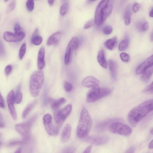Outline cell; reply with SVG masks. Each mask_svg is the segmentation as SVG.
I'll return each mask as SVG.
<instances>
[{
	"instance_id": "cell-1",
	"label": "cell",
	"mask_w": 153,
	"mask_h": 153,
	"mask_svg": "<svg viewBox=\"0 0 153 153\" xmlns=\"http://www.w3.org/2000/svg\"><path fill=\"white\" fill-rule=\"evenodd\" d=\"M153 99L145 101L133 108L129 112L128 119L133 127L153 110Z\"/></svg>"
},
{
	"instance_id": "cell-2",
	"label": "cell",
	"mask_w": 153,
	"mask_h": 153,
	"mask_svg": "<svg viewBox=\"0 0 153 153\" xmlns=\"http://www.w3.org/2000/svg\"><path fill=\"white\" fill-rule=\"evenodd\" d=\"M92 125V119L89 112L86 108H83L76 129L77 137L79 138H84L87 137L91 130Z\"/></svg>"
},
{
	"instance_id": "cell-3",
	"label": "cell",
	"mask_w": 153,
	"mask_h": 153,
	"mask_svg": "<svg viewBox=\"0 0 153 153\" xmlns=\"http://www.w3.org/2000/svg\"><path fill=\"white\" fill-rule=\"evenodd\" d=\"M44 80V74L42 71L40 70L33 73L30 76L29 82L30 90L33 97H35L39 96Z\"/></svg>"
},
{
	"instance_id": "cell-4",
	"label": "cell",
	"mask_w": 153,
	"mask_h": 153,
	"mask_svg": "<svg viewBox=\"0 0 153 153\" xmlns=\"http://www.w3.org/2000/svg\"><path fill=\"white\" fill-rule=\"evenodd\" d=\"M108 88H93L87 93L86 100L88 102H93L109 95L111 92Z\"/></svg>"
},
{
	"instance_id": "cell-5",
	"label": "cell",
	"mask_w": 153,
	"mask_h": 153,
	"mask_svg": "<svg viewBox=\"0 0 153 153\" xmlns=\"http://www.w3.org/2000/svg\"><path fill=\"white\" fill-rule=\"evenodd\" d=\"M108 128L110 131L113 133L125 136L129 135L132 131L128 126L115 121L111 124Z\"/></svg>"
},
{
	"instance_id": "cell-6",
	"label": "cell",
	"mask_w": 153,
	"mask_h": 153,
	"mask_svg": "<svg viewBox=\"0 0 153 153\" xmlns=\"http://www.w3.org/2000/svg\"><path fill=\"white\" fill-rule=\"evenodd\" d=\"M72 108V105L69 104L61 110H57L54 113V119L57 125L61 126L71 114Z\"/></svg>"
},
{
	"instance_id": "cell-7",
	"label": "cell",
	"mask_w": 153,
	"mask_h": 153,
	"mask_svg": "<svg viewBox=\"0 0 153 153\" xmlns=\"http://www.w3.org/2000/svg\"><path fill=\"white\" fill-rule=\"evenodd\" d=\"M36 119V117H33L28 121L16 125L15 128L16 131L23 136L25 140L27 138L31 126Z\"/></svg>"
},
{
	"instance_id": "cell-8",
	"label": "cell",
	"mask_w": 153,
	"mask_h": 153,
	"mask_svg": "<svg viewBox=\"0 0 153 153\" xmlns=\"http://www.w3.org/2000/svg\"><path fill=\"white\" fill-rule=\"evenodd\" d=\"M79 45V41L77 37L74 36L71 39L68 45L65 53L64 62L65 65L69 64L73 51L77 49Z\"/></svg>"
},
{
	"instance_id": "cell-9",
	"label": "cell",
	"mask_w": 153,
	"mask_h": 153,
	"mask_svg": "<svg viewBox=\"0 0 153 153\" xmlns=\"http://www.w3.org/2000/svg\"><path fill=\"white\" fill-rule=\"evenodd\" d=\"M110 0H101L98 4L95 13V24L99 25L103 23L102 13L103 9L108 4Z\"/></svg>"
},
{
	"instance_id": "cell-10",
	"label": "cell",
	"mask_w": 153,
	"mask_h": 153,
	"mask_svg": "<svg viewBox=\"0 0 153 153\" xmlns=\"http://www.w3.org/2000/svg\"><path fill=\"white\" fill-rule=\"evenodd\" d=\"M7 100L10 113L13 119L16 120L17 119V114L14 106L15 94L13 90H11L8 94Z\"/></svg>"
},
{
	"instance_id": "cell-11",
	"label": "cell",
	"mask_w": 153,
	"mask_h": 153,
	"mask_svg": "<svg viewBox=\"0 0 153 153\" xmlns=\"http://www.w3.org/2000/svg\"><path fill=\"white\" fill-rule=\"evenodd\" d=\"M25 33L17 34L9 31H6L3 34L4 39L9 42H17L22 40L25 36Z\"/></svg>"
},
{
	"instance_id": "cell-12",
	"label": "cell",
	"mask_w": 153,
	"mask_h": 153,
	"mask_svg": "<svg viewBox=\"0 0 153 153\" xmlns=\"http://www.w3.org/2000/svg\"><path fill=\"white\" fill-rule=\"evenodd\" d=\"M84 138L85 141L96 145H100L106 143L108 140L107 137L96 136H87Z\"/></svg>"
},
{
	"instance_id": "cell-13",
	"label": "cell",
	"mask_w": 153,
	"mask_h": 153,
	"mask_svg": "<svg viewBox=\"0 0 153 153\" xmlns=\"http://www.w3.org/2000/svg\"><path fill=\"white\" fill-rule=\"evenodd\" d=\"M99 81L95 77L88 76L85 78L82 81V85L87 88H94L99 86Z\"/></svg>"
},
{
	"instance_id": "cell-14",
	"label": "cell",
	"mask_w": 153,
	"mask_h": 153,
	"mask_svg": "<svg viewBox=\"0 0 153 153\" xmlns=\"http://www.w3.org/2000/svg\"><path fill=\"white\" fill-rule=\"evenodd\" d=\"M153 56L152 55L138 66L135 71L136 73L137 74H142L147 68L153 65Z\"/></svg>"
},
{
	"instance_id": "cell-15",
	"label": "cell",
	"mask_w": 153,
	"mask_h": 153,
	"mask_svg": "<svg viewBox=\"0 0 153 153\" xmlns=\"http://www.w3.org/2000/svg\"><path fill=\"white\" fill-rule=\"evenodd\" d=\"M48 134L51 136H56L58 134L60 126L53 125L52 123L44 125Z\"/></svg>"
},
{
	"instance_id": "cell-16",
	"label": "cell",
	"mask_w": 153,
	"mask_h": 153,
	"mask_svg": "<svg viewBox=\"0 0 153 153\" xmlns=\"http://www.w3.org/2000/svg\"><path fill=\"white\" fill-rule=\"evenodd\" d=\"M62 35V33L58 31L51 35L48 38L47 42V45L50 46L58 43L59 42Z\"/></svg>"
},
{
	"instance_id": "cell-17",
	"label": "cell",
	"mask_w": 153,
	"mask_h": 153,
	"mask_svg": "<svg viewBox=\"0 0 153 153\" xmlns=\"http://www.w3.org/2000/svg\"><path fill=\"white\" fill-rule=\"evenodd\" d=\"M71 126L69 123L66 124L64 126L61 134V140L63 142H65L69 139L71 134Z\"/></svg>"
},
{
	"instance_id": "cell-18",
	"label": "cell",
	"mask_w": 153,
	"mask_h": 153,
	"mask_svg": "<svg viewBox=\"0 0 153 153\" xmlns=\"http://www.w3.org/2000/svg\"><path fill=\"white\" fill-rule=\"evenodd\" d=\"M45 48L42 47L39 50L38 56L37 66L39 70L42 69L45 66Z\"/></svg>"
},
{
	"instance_id": "cell-19",
	"label": "cell",
	"mask_w": 153,
	"mask_h": 153,
	"mask_svg": "<svg viewBox=\"0 0 153 153\" xmlns=\"http://www.w3.org/2000/svg\"><path fill=\"white\" fill-rule=\"evenodd\" d=\"M108 65L111 77L115 81L117 79V64L114 61L110 60L108 62Z\"/></svg>"
},
{
	"instance_id": "cell-20",
	"label": "cell",
	"mask_w": 153,
	"mask_h": 153,
	"mask_svg": "<svg viewBox=\"0 0 153 153\" xmlns=\"http://www.w3.org/2000/svg\"><path fill=\"white\" fill-rule=\"evenodd\" d=\"M49 104L52 109H56L61 105L66 102V100L63 97H62L57 100H54L49 98L48 100Z\"/></svg>"
},
{
	"instance_id": "cell-21",
	"label": "cell",
	"mask_w": 153,
	"mask_h": 153,
	"mask_svg": "<svg viewBox=\"0 0 153 153\" xmlns=\"http://www.w3.org/2000/svg\"><path fill=\"white\" fill-rule=\"evenodd\" d=\"M97 59L99 63L102 67L104 68H107V63L103 50L101 49L99 51Z\"/></svg>"
},
{
	"instance_id": "cell-22",
	"label": "cell",
	"mask_w": 153,
	"mask_h": 153,
	"mask_svg": "<svg viewBox=\"0 0 153 153\" xmlns=\"http://www.w3.org/2000/svg\"><path fill=\"white\" fill-rule=\"evenodd\" d=\"M153 66L152 65L147 68L142 73V80L145 82H147L150 79L153 74Z\"/></svg>"
},
{
	"instance_id": "cell-23",
	"label": "cell",
	"mask_w": 153,
	"mask_h": 153,
	"mask_svg": "<svg viewBox=\"0 0 153 153\" xmlns=\"http://www.w3.org/2000/svg\"><path fill=\"white\" fill-rule=\"evenodd\" d=\"M38 33L39 29L36 28L33 33L31 39L32 43L36 45H40L42 41V37L38 35Z\"/></svg>"
},
{
	"instance_id": "cell-24",
	"label": "cell",
	"mask_w": 153,
	"mask_h": 153,
	"mask_svg": "<svg viewBox=\"0 0 153 153\" xmlns=\"http://www.w3.org/2000/svg\"><path fill=\"white\" fill-rule=\"evenodd\" d=\"M117 42V38L114 37L106 40L104 43L105 47L109 50H112L116 47Z\"/></svg>"
},
{
	"instance_id": "cell-25",
	"label": "cell",
	"mask_w": 153,
	"mask_h": 153,
	"mask_svg": "<svg viewBox=\"0 0 153 153\" xmlns=\"http://www.w3.org/2000/svg\"><path fill=\"white\" fill-rule=\"evenodd\" d=\"M113 8L111 4H108L103 9L102 13V18L103 23L111 13Z\"/></svg>"
},
{
	"instance_id": "cell-26",
	"label": "cell",
	"mask_w": 153,
	"mask_h": 153,
	"mask_svg": "<svg viewBox=\"0 0 153 153\" xmlns=\"http://www.w3.org/2000/svg\"><path fill=\"white\" fill-rule=\"evenodd\" d=\"M36 101H34L28 104L24 110L22 114V117L25 119L26 117L29 113L34 107L36 103Z\"/></svg>"
},
{
	"instance_id": "cell-27",
	"label": "cell",
	"mask_w": 153,
	"mask_h": 153,
	"mask_svg": "<svg viewBox=\"0 0 153 153\" xmlns=\"http://www.w3.org/2000/svg\"><path fill=\"white\" fill-rule=\"evenodd\" d=\"M129 42V39L127 36L119 43L118 45L119 50L120 51H123L126 50L128 46Z\"/></svg>"
},
{
	"instance_id": "cell-28",
	"label": "cell",
	"mask_w": 153,
	"mask_h": 153,
	"mask_svg": "<svg viewBox=\"0 0 153 153\" xmlns=\"http://www.w3.org/2000/svg\"><path fill=\"white\" fill-rule=\"evenodd\" d=\"M124 19L126 25H128L130 24L131 22V14L128 9H127L125 13Z\"/></svg>"
},
{
	"instance_id": "cell-29",
	"label": "cell",
	"mask_w": 153,
	"mask_h": 153,
	"mask_svg": "<svg viewBox=\"0 0 153 153\" xmlns=\"http://www.w3.org/2000/svg\"><path fill=\"white\" fill-rule=\"evenodd\" d=\"M69 8V4L68 3L64 4L61 7L60 13L61 16H63L67 13Z\"/></svg>"
},
{
	"instance_id": "cell-30",
	"label": "cell",
	"mask_w": 153,
	"mask_h": 153,
	"mask_svg": "<svg viewBox=\"0 0 153 153\" xmlns=\"http://www.w3.org/2000/svg\"><path fill=\"white\" fill-rule=\"evenodd\" d=\"M26 51V45L24 43L21 45L19 52V58L20 59H22L23 58Z\"/></svg>"
},
{
	"instance_id": "cell-31",
	"label": "cell",
	"mask_w": 153,
	"mask_h": 153,
	"mask_svg": "<svg viewBox=\"0 0 153 153\" xmlns=\"http://www.w3.org/2000/svg\"><path fill=\"white\" fill-rule=\"evenodd\" d=\"M117 120V119H113L108 120L105 122L100 123L98 125L97 127L99 128V129H102L103 128H105V127L108 125L110 123H112L113 122H114L115 120Z\"/></svg>"
},
{
	"instance_id": "cell-32",
	"label": "cell",
	"mask_w": 153,
	"mask_h": 153,
	"mask_svg": "<svg viewBox=\"0 0 153 153\" xmlns=\"http://www.w3.org/2000/svg\"><path fill=\"white\" fill-rule=\"evenodd\" d=\"M14 30L15 33L17 34H21L25 33L23 30L18 23H16L15 24Z\"/></svg>"
},
{
	"instance_id": "cell-33",
	"label": "cell",
	"mask_w": 153,
	"mask_h": 153,
	"mask_svg": "<svg viewBox=\"0 0 153 153\" xmlns=\"http://www.w3.org/2000/svg\"><path fill=\"white\" fill-rule=\"evenodd\" d=\"M52 117L51 115L49 113H47L44 115L43 117L44 125L47 124L52 122Z\"/></svg>"
},
{
	"instance_id": "cell-34",
	"label": "cell",
	"mask_w": 153,
	"mask_h": 153,
	"mask_svg": "<svg viewBox=\"0 0 153 153\" xmlns=\"http://www.w3.org/2000/svg\"><path fill=\"white\" fill-rule=\"evenodd\" d=\"M22 96L21 92L17 90L15 96V102L17 104L20 103L22 101Z\"/></svg>"
},
{
	"instance_id": "cell-35",
	"label": "cell",
	"mask_w": 153,
	"mask_h": 153,
	"mask_svg": "<svg viewBox=\"0 0 153 153\" xmlns=\"http://www.w3.org/2000/svg\"><path fill=\"white\" fill-rule=\"evenodd\" d=\"M27 10L29 12L32 11L34 8V2L33 0H28L26 3Z\"/></svg>"
},
{
	"instance_id": "cell-36",
	"label": "cell",
	"mask_w": 153,
	"mask_h": 153,
	"mask_svg": "<svg viewBox=\"0 0 153 153\" xmlns=\"http://www.w3.org/2000/svg\"><path fill=\"white\" fill-rule=\"evenodd\" d=\"M153 82H152L151 84L143 90V92L147 94H152L153 92Z\"/></svg>"
},
{
	"instance_id": "cell-37",
	"label": "cell",
	"mask_w": 153,
	"mask_h": 153,
	"mask_svg": "<svg viewBox=\"0 0 153 153\" xmlns=\"http://www.w3.org/2000/svg\"><path fill=\"white\" fill-rule=\"evenodd\" d=\"M120 57L121 59L124 62H128L130 59L129 56L127 53L123 52L120 54Z\"/></svg>"
},
{
	"instance_id": "cell-38",
	"label": "cell",
	"mask_w": 153,
	"mask_h": 153,
	"mask_svg": "<svg viewBox=\"0 0 153 153\" xmlns=\"http://www.w3.org/2000/svg\"><path fill=\"white\" fill-rule=\"evenodd\" d=\"M16 0H12L9 4L7 8V12H9L13 11L16 5Z\"/></svg>"
},
{
	"instance_id": "cell-39",
	"label": "cell",
	"mask_w": 153,
	"mask_h": 153,
	"mask_svg": "<svg viewBox=\"0 0 153 153\" xmlns=\"http://www.w3.org/2000/svg\"><path fill=\"white\" fill-rule=\"evenodd\" d=\"M95 24L94 19H92L84 25V28L85 29H88L93 26Z\"/></svg>"
},
{
	"instance_id": "cell-40",
	"label": "cell",
	"mask_w": 153,
	"mask_h": 153,
	"mask_svg": "<svg viewBox=\"0 0 153 153\" xmlns=\"http://www.w3.org/2000/svg\"><path fill=\"white\" fill-rule=\"evenodd\" d=\"M112 28L111 26L107 25L103 29V32L105 35L111 34L112 31Z\"/></svg>"
},
{
	"instance_id": "cell-41",
	"label": "cell",
	"mask_w": 153,
	"mask_h": 153,
	"mask_svg": "<svg viewBox=\"0 0 153 153\" xmlns=\"http://www.w3.org/2000/svg\"><path fill=\"white\" fill-rule=\"evenodd\" d=\"M64 88L65 90L68 92L71 91L73 89V86L72 85L67 82H65Z\"/></svg>"
},
{
	"instance_id": "cell-42",
	"label": "cell",
	"mask_w": 153,
	"mask_h": 153,
	"mask_svg": "<svg viewBox=\"0 0 153 153\" xmlns=\"http://www.w3.org/2000/svg\"><path fill=\"white\" fill-rule=\"evenodd\" d=\"M144 22L142 20L139 21L135 24V27L137 29L140 31H142V28Z\"/></svg>"
},
{
	"instance_id": "cell-43",
	"label": "cell",
	"mask_w": 153,
	"mask_h": 153,
	"mask_svg": "<svg viewBox=\"0 0 153 153\" xmlns=\"http://www.w3.org/2000/svg\"><path fill=\"white\" fill-rule=\"evenodd\" d=\"M12 69V66L8 65L6 66L5 69V73L6 75H8L10 73Z\"/></svg>"
},
{
	"instance_id": "cell-44",
	"label": "cell",
	"mask_w": 153,
	"mask_h": 153,
	"mask_svg": "<svg viewBox=\"0 0 153 153\" xmlns=\"http://www.w3.org/2000/svg\"><path fill=\"white\" fill-rule=\"evenodd\" d=\"M140 7V4L138 3L135 4L132 7V10L134 13L137 12Z\"/></svg>"
},
{
	"instance_id": "cell-45",
	"label": "cell",
	"mask_w": 153,
	"mask_h": 153,
	"mask_svg": "<svg viewBox=\"0 0 153 153\" xmlns=\"http://www.w3.org/2000/svg\"><path fill=\"white\" fill-rule=\"evenodd\" d=\"M75 151V149L73 147H67L65 148L63 150V152H73Z\"/></svg>"
},
{
	"instance_id": "cell-46",
	"label": "cell",
	"mask_w": 153,
	"mask_h": 153,
	"mask_svg": "<svg viewBox=\"0 0 153 153\" xmlns=\"http://www.w3.org/2000/svg\"><path fill=\"white\" fill-rule=\"evenodd\" d=\"M148 23L146 22H144L143 24L142 28V31L145 32L148 29Z\"/></svg>"
},
{
	"instance_id": "cell-47",
	"label": "cell",
	"mask_w": 153,
	"mask_h": 153,
	"mask_svg": "<svg viewBox=\"0 0 153 153\" xmlns=\"http://www.w3.org/2000/svg\"><path fill=\"white\" fill-rule=\"evenodd\" d=\"M5 123L4 119L0 113V128H3L5 126Z\"/></svg>"
},
{
	"instance_id": "cell-48",
	"label": "cell",
	"mask_w": 153,
	"mask_h": 153,
	"mask_svg": "<svg viewBox=\"0 0 153 153\" xmlns=\"http://www.w3.org/2000/svg\"><path fill=\"white\" fill-rule=\"evenodd\" d=\"M4 101L0 92V107L2 108H4Z\"/></svg>"
},
{
	"instance_id": "cell-49",
	"label": "cell",
	"mask_w": 153,
	"mask_h": 153,
	"mask_svg": "<svg viewBox=\"0 0 153 153\" xmlns=\"http://www.w3.org/2000/svg\"><path fill=\"white\" fill-rule=\"evenodd\" d=\"M0 52L2 55L5 54V51L4 47L1 42L0 40Z\"/></svg>"
},
{
	"instance_id": "cell-50",
	"label": "cell",
	"mask_w": 153,
	"mask_h": 153,
	"mask_svg": "<svg viewBox=\"0 0 153 153\" xmlns=\"http://www.w3.org/2000/svg\"><path fill=\"white\" fill-rule=\"evenodd\" d=\"M92 148V145H90L88 146L86 149L84 151L83 153H89L91 152V151Z\"/></svg>"
},
{
	"instance_id": "cell-51",
	"label": "cell",
	"mask_w": 153,
	"mask_h": 153,
	"mask_svg": "<svg viewBox=\"0 0 153 153\" xmlns=\"http://www.w3.org/2000/svg\"><path fill=\"white\" fill-rule=\"evenodd\" d=\"M135 148L134 146H132L128 149L126 152V153H133L135 151Z\"/></svg>"
},
{
	"instance_id": "cell-52",
	"label": "cell",
	"mask_w": 153,
	"mask_h": 153,
	"mask_svg": "<svg viewBox=\"0 0 153 153\" xmlns=\"http://www.w3.org/2000/svg\"><path fill=\"white\" fill-rule=\"evenodd\" d=\"M22 142V141H14L10 142L9 143L10 146H14L16 145L20 144Z\"/></svg>"
},
{
	"instance_id": "cell-53",
	"label": "cell",
	"mask_w": 153,
	"mask_h": 153,
	"mask_svg": "<svg viewBox=\"0 0 153 153\" xmlns=\"http://www.w3.org/2000/svg\"><path fill=\"white\" fill-rule=\"evenodd\" d=\"M55 0H48V3L49 5L50 6L52 5L54 1Z\"/></svg>"
},
{
	"instance_id": "cell-54",
	"label": "cell",
	"mask_w": 153,
	"mask_h": 153,
	"mask_svg": "<svg viewBox=\"0 0 153 153\" xmlns=\"http://www.w3.org/2000/svg\"><path fill=\"white\" fill-rule=\"evenodd\" d=\"M149 147L150 149H152L153 148V140H152L151 142H150L149 145Z\"/></svg>"
},
{
	"instance_id": "cell-55",
	"label": "cell",
	"mask_w": 153,
	"mask_h": 153,
	"mask_svg": "<svg viewBox=\"0 0 153 153\" xmlns=\"http://www.w3.org/2000/svg\"><path fill=\"white\" fill-rule=\"evenodd\" d=\"M153 9L152 8V9L151 10L149 13V15L150 17H152L153 16Z\"/></svg>"
},
{
	"instance_id": "cell-56",
	"label": "cell",
	"mask_w": 153,
	"mask_h": 153,
	"mask_svg": "<svg viewBox=\"0 0 153 153\" xmlns=\"http://www.w3.org/2000/svg\"><path fill=\"white\" fill-rule=\"evenodd\" d=\"M21 151V148H18L16 150L15 152V153H20Z\"/></svg>"
},
{
	"instance_id": "cell-57",
	"label": "cell",
	"mask_w": 153,
	"mask_h": 153,
	"mask_svg": "<svg viewBox=\"0 0 153 153\" xmlns=\"http://www.w3.org/2000/svg\"><path fill=\"white\" fill-rule=\"evenodd\" d=\"M150 39L151 41H153V33L152 32L150 34Z\"/></svg>"
},
{
	"instance_id": "cell-58",
	"label": "cell",
	"mask_w": 153,
	"mask_h": 153,
	"mask_svg": "<svg viewBox=\"0 0 153 153\" xmlns=\"http://www.w3.org/2000/svg\"><path fill=\"white\" fill-rule=\"evenodd\" d=\"M153 128H151L150 131V133L152 134H153Z\"/></svg>"
},
{
	"instance_id": "cell-59",
	"label": "cell",
	"mask_w": 153,
	"mask_h": 153,
	"mask_svg": "<svg viewBox=\"0 0 153 153\" xmlns=\"http://www.w3.org/2000/svg\"><path fill=\"white\" fill-rule=\"evenodd\" d=\"M96 0H88V1L89 2H93V1H95Z\"/></svg>"
},
{
	"instance_id": "cell-60",
	"label": "cell",
	"mask_w": 153,
	"mask_h": 153,
	"mask_svg": "<svg viewBox=\"0 0 153 153\" xmlns=\"http://www.w3.org/2000/svg\"><path fill=\"white\" fill-rule=\"evenodd\" d=\"M4 1L7 2V1L8 0H4Z\"/></svg>"
},
{
	"instance_id": "cell-61",
	"label": "cell",
	"mask_w": 153,
	"mask_h": 153,
	"mask_svg": "<svg viewBox=\"0 0 153 153\" xmlns=\"http://www.w3.org/2000/svg\"><path fill=\"white\" fill-rule=\"evenodd\" d=\"M1 142H0V146L1 145Z\"/></svg>"
},
{
	"instance_id": "cell-62",
	"label": "cell",
	"mask_w": 153,
	"mask_h": 153,
	"mask_svg": "<svg viewBox=\"0 0 153 153\" xmlns=\"http://www.w3.org/2000/svg\"></svg>"
},
{
	"instance_id": "cell-63",
	"label": "cell",
	"mask_w": 153,
	"mask_h": 153,
	"mask_svg": "<svg viewBox=\"0 0 153 153\" xmlns=\"http://www.w3.org/2000/svg\"></svg>"
}]
</instances>
